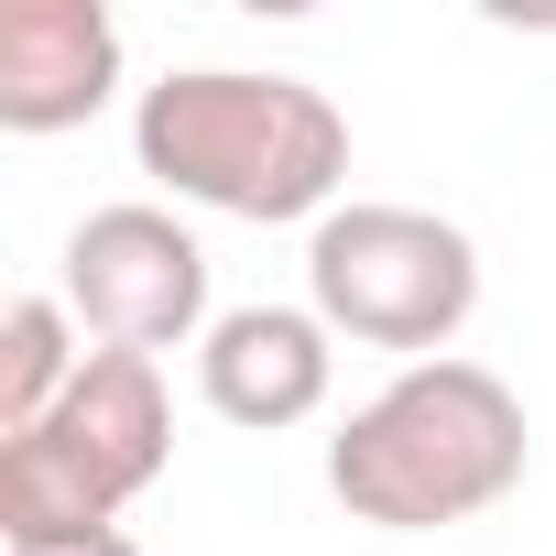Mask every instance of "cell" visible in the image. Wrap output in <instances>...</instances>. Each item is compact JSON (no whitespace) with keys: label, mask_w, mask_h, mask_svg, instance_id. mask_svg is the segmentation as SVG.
<instances>
[{"label":"cell","mask_w":556,"mask_h":556,"mask_svg":"<svg viewBox=\"0 0 556 556\" xmlns=\"http://www.w3.org/2000/svg\"><path fill=\"white\" fill-rule=\"evenodd\" d=\"M131 153L153 186L218 218H328L350 186V121L328 88L273 66H175L131 110Z\"/></svg>","instance_id":"1"},{"label":"cell","mask_w":556,"mask_h":556,"mask_svg":"<svg viewBox=\"0 0 556 556\" xmlns=\"http://www.w3.org/2000/svg\"><path fill=\"white\" fill-rule=\"evenodd\" d=\"M523 458H534V426H523V393L491 361H404L328 437V491L350 502V523L437 534V523L513 502Z\"/></svg>","instance_id":"2"},{"label":"cell","mask_w":556,"mask_h":556,"mask_svg":"<svg viewBox=\"0 0 556 556\" xmlns=\"http://www.w3.org/2000/svg\"><path fill=\"white\" fill-rule=\"evenodd\" d=\"M175 458V404L164 371L131 350H88L66 404L23 437H0V545H66L110 534Z\"/></svg>","instance_id":"3"},{"label":"cell","mask_w":556,"mask_h":556,"mask_svg":"<svg viewBox=\"0 0 556 556\" xmlns=\"http://www.w3.org/2000/svg\"><path fill=\"white\" fill-rule=\"evenodd\" d=\"M306 306L361 339V350H415L447 361V339L480 306V251L458 218L437 207H393V197H350L306 229Z\"/></svg>","instance_id":"4"},{"label":"cell","mask_w":556,"mask_h":556,"mask_svg":"<svg viewBox=\"0 0 556 556\" xmlns=\"http://www.w3.org/2000/svg\"><path fill=\"white\" fill-rule=\"evenodd\" d=\"M55 295L77 306V328L99 350H131V361H164V350H186V339L218 328L207 317V251H197V229L175 207H142V197L88 207L66 229V285Z\"/></svg>","instance_id":"5"},{"label":"cell","mask_w":556,"mask_h":556,"mask_svg":"<svg viewBox=\"0 0 556 556\" xmlns=\"http://www.w3.org/2000/svg\"><path fill=\"white\" fill-rule=\"evenodd\" d=\"M339 328L317 306H229L207 339H197V393L218 426H251V437H285L328 404L339 382Z\"/></svg>","instance_id":"6"},{"label":"cell","mask_w":556,"mask_h":556,"mask_svg":"<svg viewBox=\"0 0 556 556\" xmlns=\"http://www.w3.org/2000/svg\"><path fill=\"white\" fill-rule=\"evenodd\" d=\"M121 88V23L99 0H12L0 12V131H77Z\"/></svg>","instance_id":"7"},{"label":"cell","mask_w":556,"mask_h":556,"mask_svg":"<svg viewBox=\"0 0 556 556\" xmlns=\"http://www.w3.org/2000/svg\"><path fill=\"white\" fill-rule=\"evenodd\" d=\"M77 339L88 328H77L66 295H12V317H0V437H23V426H45L66 404V382L88 371Z\"/></svg>","instance_id":"8"},{"label":"cell","mask_w":556,"mask_h":556,"mask_svg":"<svg viewBox=\"0 0 556 556\" xmlns=\"http://www.w3.org/2000/svg\"><path fill=\"white\" fill-rule=\"evenodd\" d=\"M12 556H142V545H131V534L110 523V534H66V545H12Z\"/></svg>","instance_id":"9"}]
</instances>
